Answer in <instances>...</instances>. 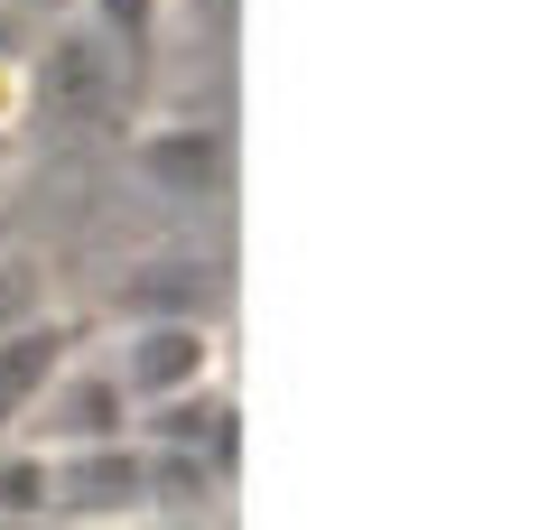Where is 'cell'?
Returning a JSON list of instances; mask_svg holds the SVG:
<instances>
[{"mask_svg": "<svg viewBox=\"0 0 558 530\" xmlns=\"http://www.w3.org/2000/svg\"><path fill=\"white\" fill-rule=\"evenodd\" d=\"M159 20H168V0H94V28L121 47V57H140V47L159 38Z\"/></svg>", "mask_w": 558, "mask_h": 530, "instance_id": "obj_9", "label": "cell"}, {"mask_svg": "<svg viewBox=\"0 0 558 530\" xmlns=\"http://www.w3.org/2000/svg\"><path fill=\"white\" fill-rule=\"evenodd\" d=\"M38 10H75V0H38Z\"/></svg>", "mask_w": 558, "mask_h": 530, "instance_id": "obj_11", "label": "cell"}, {"mask_svg": "<svg viewBox=\"0 0 558 530\" xmlns=\"http://www.w3.org/2000/svg\"><path fill=\"white\" fill-rule=\"evenodd\" d=\"M112 84H121V47L102 38L94 20H75V28H57V38H47V57H38V103H47V112L84 121V112H102V103H112Z\"/></svg>", "mask_w": 558, "mask_h": 530, "instance_id": "obj_5", "label": "cell"}, {"mask_svg": "<svg viewBox=\"0 0 558 530\" xmlns=\"http://www.w3.org/2000/svg\"><path fill=\"white\" fill-rule=\"evenodd\" d=\"M0 521H57V456L38 437H0Z\"/></svg>", "mask_w": 558, "mask_h": 530, "instance_id": "obj_8", "label": "cell"}, {"mask_svg": "<svg viewBox=\"0 0 558 530\" xmlns=\"http://www.w3.org/2000/svg\"><path fill=\"white\" fill-rule=\"evenodd\" d=\"M131 177L168 205H215L233 177V140H223V121H149L131 140Z\"/></svg>", "mask_w": 558, "mask_h": 530, "instance_id": "obj_3", "label": "cell"}, {"mask_svg": "<svg viewBox=\"0 0 558 530\" xmlns=\"http://www.w3.org/2000/svg\"><path fill=\"white\" fill-rule=\"evenodd\" d=\"M65 353H75V326H65V316H20V326H0V437L38 410V392L65 373Z\"/></svg>", "mask_w": 558, "mask_h": 530, "instance_id": "obj_6", "label": "cell"}, {"mask_svg": "<svg viewBox=\"0 0 558 530\" xmlns=\"http://www.w3.org/2000/svg\"><path fill=\"white\" fill-rule=\"evenodd\" d=\"M131 419H140V400H131V382L112 373V353H65V373L38 392V410H28L10 437H38V447L57 456V447H102V437H131Z\"/></svg>", "mask_w": 558, "mask_h": 530, "instance_id": "obj_1", "label": "cell"}, {"mask_svg": "<svg viewBox=\"0 0 558 530\" xmlns=\"http://www.w3.org/2000/svg\"><path fill=\"white\" fill-rule=\"evenodd\" d=\"M121 308L131 316H215V270H196V252H168L121 279Z\"/></svg>", "mask_w": 558, "mask_h": 530, "instance_id": "obj_7", "label": "cell"}, {"mask_svg": "<svg viewBox=\"0 0 558 530\" xmlns=\"http://www.w3.org/2000/svg\"><path fill=\"white\" fill-rule=\"evenodd\" d=\"M57 511L65 521H149V447L140 437L57 447Z\"/></svg>", "mask_w": 558, "mask_h": 530, "instance_id": "obj_4", "label": "cell"}, {"mask_svg": "<svg viewBox=\"0 0 558 530\" xmlns=\"http://www.w3.org/2000/svg\"><path fill=\"white\" fill-rule=\"evenodd\" d=\"M112 373L131 382V400H168V392L215 382L223 373L215 316H131V326L112 335Z\"/></svg>", "mask_w": 558, "mask_h": 530, "instance_id": "obj_2", "label": "cell"}, {"mask_svg": "<svg viewBox=\"0 0 558 530\" xmlns=\"http://www.w3.org/2000/svg\"><path fill=\"white\" fill-rule=\"evenodd\" d=\"M20 316H47V279L28 261H0V326H20Z\"/></svg>", "mask_w": 558, "mask_h": 530, "instance_id": "obj_10", "label": "cell"}]
</instances>
